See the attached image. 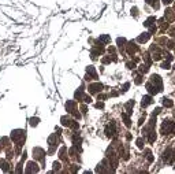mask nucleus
Listing matches in <instances>:
<instances>
[{
	"label": "nucleus",
	"instance_id": "f257e3e1",
	"mask_svg": "<svg viewBox=\"0 0 175 174\" xmlns=\"http://www.w3.org/2000/svg\"><path fill=\"white\" fill-rule=\"evenodd\" d=\"M146 89L151 95H156L159 92H161L163 89V81H161V77L157 76V74H152L151 80L146 82Z\"/></svg>",
	"mask_w": 175,
	"mask_h": 174
},
{
	"label": "nucleus",
	"instance_id": "f03ea898",
	"mask_svg": "<svg viewBox=\"0 0 175 174\" xmlns=\"http://www.w3.org/2000/svg\"><path fill=\"white\" fill-rule=\"evenodd\" d=\"M161 133H163L164 136H166V134L175 133V122L168 121V119H164L163 124H161Z\"/></svg>",
	"mask_w": 175,
	"mask_h": 174
},
{
	"label": "nucleus",
	"instance_id": "7ed1b4c3",
	"mask_svg": "<svg viewBox=\"0 0 175 174\" xmlns=\"http://www.w3.org/2000/svg\"><path fill=\"white\" fill-rule=\"evenodd\" d=\"M163 160L167 165H172L175 162V148H167L163 152Z\"/></svg>",
	"mask_w": 175,
	"mask_h": 174
},
{
	"label": "nucleus",
	"instance_id": "20e7f679",
	"mask_svg": "<svg viewBox=\"0 0 175 174\" xmlns=\"http://www.w3.org/2000/svg\"><path fill=\"white\" fill-rule=\"evenodd\" d=\"M25 130H14V132L11 133V139H12V141H15V143H18V145L21 147L22 145V143H23V140H25Z\"/></svg>",
	"mask_w": 175,
	"mask_h": 174
},
{
	"label": "nucleus",
	"instance_id": "39448f33",
	"mask_svg": "<svg viewBox=\"0 0 175 174\" xmlns=\"http://www.w3.org/2000/svg\"><path fill=\"white\" fill-rule=\"evenodd\" d=\"M86 80H97V73L93 66H89L86 69Z\"/></svg>",
	"mask_w": 175,
	"mask_h": 174
},
{
	"label": "nucleus",
	"instance_id": "423d86ee",
	"mask_svg": "<svg viewBox=\"0 0 175 174\" xmlns=\"http://www.w3.org/2000/svg\"><path fill=\"white\" fill-rule=\"evenodd\" d=\"M105 133H107L108 137H115V134H116L115 122H111L110 125H107V127H105Z\"/></svg>",
	"mask_w": 175,
	"mask_h": 174
},
{
	"label": "nucleus",
	"instance_id": "0eeeda50",
	"mask_svg": "<svg viewBox=\"0 0 175 174\" xmlns=\"http://www.w3.org/2000/svg\"><path fill=\"white\" fill-rule=\"evenodd\" d=\"M151 52H152V55H153V59L155 60H160L161 59V51H160V48L157 47V45H152L151 47Z\"/></svg>",
	"mask_w": 175,
	"mask_h": 174
},
{
	"label": "nucleus",
	"instance_id": "6e6552de",
	"mask_svg": "<svg viewBox=\"0 0 175 174\" xmlns=\"http://www.w3.org/2000/svg\"><path fill=\"white\" fill-rule=\"evenodd\" d=\"M101 89H103V84H100V82L90 84V85H89V92H90V93H93V95L101 92Z\"/></svg>",
	"mask_w": 175,
	"mask_h": 174
},
{
	"label": "nucleus",
	"instance_id": "1a4fd4ad",
	"mask_svg": "<svg viewBox=\"0 0 175 174\" xmlns=\"http://www.w3.org/2000/svg\"><path fill=\"white\" fill-rule=\"evenodd\" d=\"M108 159H110V163L112 165V167L114 169H116L118 167V159H116V156H115V153H114V151H111V150H108Z\"/></svg>",
	"mask_w": 175,
	"mask_h": 174
},
{
	"label": "nucleus",
	"instance_id": "9d476101",
	"mask_svg": "<svg viewBox=\"0 0 175 174\" xmlns=\"http://www.w3.org/2000/svg\"><path fill=\"white\" fill-rule=\"evenodd\" d=\"M33 153H34V158L39 160H42L44 159V155H45V151L42 148H34L33 150Z\"/></svg>",
	"mask_w": 175,
	"mask_h": 174
},
{
	"label": "nucleus",
	"instance_id": "9b49d317",
	"mask_svg": "<svg viewBox=\"0 0 175 174\" xmlns=\"http://www.w3.org/2000/svg\"><path fill=\"white\" fill-rule=\"evenodd\" d=\"M25 171H26V173H37V171H39V166H37L34 162H29Z\"/></svg>",
	"mask_w": 175,
	"mask_h": 174
},
{
	"label": "nucleus",
	"instance_id": "f8f14e48",
	"mask_svg": "<svg viewBox=\"0 0 175 174\" xmlns=\"http://www.w3.org/2000/svg\"><path fill=\"white\" fill-rule=\"evenodd\" d=\"M126 48H127V52L130 53V55H133L134 52H137V51H138V47L136 45V43H134V41L129 43V44L126 45Z\"/></svg>",
	"mask_w": 175,
	"mask_h": 174
},
{
	"label": "nucleus",
	"instance_id": "ddd939ff",
	"mask_svg": "<svg viewBox=\"0 0 175 174\" xmlns=\"http://www.w3.org/2000/svg\"><path fill=\"white\" fill-rule=\"evenodd\" d=\"M66 110H67V112L73 114V112L75 111V102L74 100H68L67 103H66Z\"/></svg>",
	"mask_w": 175,
	"mask_h": 174
},
{
	"label": "nucleus",
	"instance_id": "4468645a",
	"mask_svg": "<svg viewBox=\"0 0 175 174\" xmlns=\"http://www.w3.org/2000/svg\"><path fill=\"white\" fill-rule=\"evenodd\" d=\"M164 19H167V21H170V22H172V21H174V19H175L174 10H171V8L166 10V15H164Z\"/></svg>",
	"mask_w": 175,
	"mask_h": 174
},
{
	"label": "nucleus",
	"instance_id": "2eb2a0df",
	"mask_svg": "<svg viewBox=\"0 0 175 174\" xmlns=\"http://www.w3.org/2000/svg\"><path fill=\"white\" fill-rule=\"evenodd\" d=\"M155 22H156V19H155V17H149L148 19H146L145 22H144V25H145L146 27H151V29H153V27H156L155 26Z\"/></svg>",
	"mask_w": 175,
	"mask_h": 174
},
{
	"label": "nucleus",
	"instance_id": "dca6fc26",
	"mask_svg": "<svg viewBox=\"0 0 175 174\" xmlns=\"http://www.w3.org/2000/svg\"><path fill=\"white\" fill-rule=\"evenodd\" d=\"M152 102H153V100H152V96H151V95H146V96H144V98H142L141 104H142V107H146V106H149Z\"/></svg>",
	"mask_w": 175,
	"mask_h": 174
},
{
	"label": "nucleus",
	"instance_id": "f3484780",
	"mask_svg": "<svg viewBox=\"0 0 175 174\" xmlns=\"http://www.w3.org/2000/svg\"><path fill=\"white\" fill-rule=\"evenodd\" d=\"M149 37H151V33H142L141 36H138V43H145V41H148L149 40Z\"/></svg>",
	"mask_w": 175,
	"mask_h": 174
},
{
	"label": "nucleus",
	"instance_id": "a211bd4d",
	"mask_svg": "<svg viewBox=\"0 0 175 174\" xmlns=\"http://www.w3.org/2000/svg\"><path fill=\"white\" fill-rule=\"evenodd\" d=\"M62 125L63 126H71V124H73V121L74 119H71V118H68V117H62Z\"/></svg>",
	"mask_w": 175,
	"mask_h": 174
},
{
	"label": "nucleus",
	"instance_id": "6ab92c4d",
	"mask_svg": "<svg viewBox=\"0 0 175 174\" xmlns=\"http://www.w3.org/2000/svg\"><path fill=\"white\" fill-rule=\"evenodd\" d=\"M58 137H56V134H52V136L48 139V144L51 145V147H55V145H58Z\"/></svg>",
	"mask_w": 175,
	"mask_h": 174
},
{
	"label": "nucleus",
	"instance_id": "aec40b11",
	"mask_svg": "<svg viewBox=\"0 0 175 174\" xmlns=\"http://www.w3.org/2000/svg\"><path fill=\"white\" fill-rule=\"evenodd\" d=\"M148 4H151L152 7H153L155 10H159V7H160V4H159V0H145Z\"/></svg>",
	"mask_w": 175,
	"mask_h": 174
},
{
	"label": "nucleus",
	"instance_id": "412c9836",
	"mask_svg": "<svg viewBox=\"0 0 175 174\" xmlns=\"http://www.w3.org/2000/svg\"><path fill=\"white\" fill-rule=\"evenodd\" d=\"M98 41L108 44V43L111 41V37H110V36H107V34H103V36H100V37H98Z\"/></svg>",
	"mask_w": 175,
	"mask_h": 174
},
{
	"label": "nucleus",
	"instance_id": "4be33fe9",
	"mask_svg": "<svg viewBox=\"0 0 175 174\" xmlns=\"http://www.w3.org/2000/svg\"><path fill=\"white\" fill-rule=\"evenodd\" d=\"M163 106L164 107H168V108H170V107L174 106V102H172L171 99H166V98H164L163 99Z\"/></svg>",
	"mask_w": 175,
	"mask_h": 174
},
{
	"label": "nucleus",
	"instance_id": "5701e85b",
	"mask_svg": "<svg viewBox=\"0 0 175 174\" xmlns=\"http://www.w3.org/2000/svg\"><path fill=\"white\" fill-rule=\"evenodd\" d=\"M148 134H149V143H155V141H156V133H155V129L151 130Z\"/></svg>",
	"mask_w": 175,
	"mask_h": 174
},
{
	"label": "nucleus",
	"instance_id": "b1692460",
	"mask_svg": "<svg viewBox=\"0 0 175 174\" xmlns=\"http://www.w3.org/2000/svg\"><path fill=\"white\" fill-rule=\"evenodd\" d=\"M75 99H78V100H82L83 99V92H82V89H78V91H75Z\"/></svg>",
	"mask_w": 175,
	"mask_h": 174
},
{
	"label": "nucleus",
	"instance_id": "393cba45",
	"mask_svg": "<svg viewBox=\"0 0 175 174\" xmlns=\"http://www.w3.org/2000/svg\"><path fill=\"white\" fill-rule=\"evenodd\" d=\"M122 118H123V119H125V125H126V126H127V127H130V118H129V115L127 114H122Z\"/></svg>",
	"mask_w": 175,
	"mask_h": 174
},
{
	"label": "nucleus",
	"instance_id": "a878e982",
	"mask_svg": "<svg viewBox=\"0 0 175 174\" xmlns=\"http://www.w3.org/2000/svg\"><path fill=\"white\" fill-rule=\"evenodd\" d=\"M73 141H74V144L78 147V145L81 144V141H82V139H81V137L78 136V134H74V137H73Z\"/></svg>",
	"mask_w": 175,
	"mask_h": 174
},
{
	"label": "nucleus",
	"instance_id": "bb28decb",
	"mask_svg": "<svg viewBox=\"0 0 175 174\" xmlns=\"http://www.w3.org/2000/svg\"><path fill=\"white\" fill-rule=\"evenodd\" d=\"M66 151H67V148H66V147H63L62 150L59 151V156H60V159H67V158H66Z\"/></svg>",
	"mask_w": 175,
	"mask_h": 174
},
{
	"label": "nucleus",
	"instance_id": "cd10ccee",
	"mask_svg": "<svg viewBox=\"0 0 175 174\" xmlns=\"http://www.w3.org/2000/svg\"><path fill=\"white\" fill-rule=\"evenodd\" d=\"M0 167L3 169L4 171H8V163L6 160H0Z\"/></svg>",
	"mask_w": 175,
	"mask_h": 174
},
{
	"label": "nucleus",
	"instance_id": "c85d7f7f",
	"mask_svg": "<svg viewBox=\"0 0 175 174\" xmlns=\"http://www.w3.org/2000/svg\"><path fill=\"white\" fill-rule=\"evenodd\" d=\"M148 70H149V65H141L139 66V71H141V73H148Z\"/></svg>",
	"mask_w": 175,
	"mask_h": 174
},
{
	"label": "nucleus",
	"instance_id": "c756f323",
	"mask_svg": "<svg viewBox=\"0 0 175 174\" xmlns=\"http://www.w3.org/2000/svg\"><path fill=\"white\" fill-rule=\"evenodd\" d=\"M134 106V100H130L127 104H126V110H127L129 114H131V107Z\"/></svg>",
	"mask_w": 175,
	"mask_h": 174
},
{
	"label": "nucleus",
	"instance_id": "7c9ffc66",
	"mask_svg": "<svg viewBox=\"0 0 175 174\" xmlns=\"http://www.w3.org/2000/svg\"><path fill=\"white\" fill-rule=\"evenodd\" d=\"M125 44H126V40H125V38H120V37H119L118 38V45H119V48L122 50V48L125 47Z\"/></svg>",
	"mask_w": 175,
	"mask_h": 174
},
{
	"label": "nucleus",
	"instance_id": "2f4dec72",
	"mask_svg": "<svg viewBox=\"0 0 175 174\" xmlns=\"http://www.w3.org/2000/svg\"><path fill=\"white\" fill-rule=\"evenodd\" d=\"M137 147H138V148H144V139H142V137H139V139L137 140Z\"/></svg>",
	"mask_w": 175,
	"mask_h": 174
},
{
	"label": "nucleus",
	"instance_id": "473e14b6",
	"mask_svg": "<svg viewBox=\"0 0 175 174\" xmlns=\"http://www.w3.org/2000/svg\"><path fill=\"white\" fill-rule=\"evenodd\" d=\"M160 27H161V32H164V30L168 27V25L164 24V19H160Z\"/></svg>",
	"mask_w": 175,
	"mask_h": 174
},
{
	"label": "nucleus",
	"instance_id": "72a5a7b5",
	"mask_svg": "<svg viewBox=\"0 0 175 174\" xmlns=\"http://www.w3.org/2000/svg\"><path fill=\"white\" fill-rule=\"evenodd\" d=\"M30 125L32 126H37L39 125V118H32L30 119Z\"/></svg>",
	"mask_w": 175,
	"mask_h": 174
},
{
	"label": "nucleus",
	"instance_id": "f704fd0d",
	"mask_svg": "<svg viewBox=\"0 0 175 174\" xmlns=\"http://www.w3.org/2000/svg\"><path fill=\"white\" fill-rule=\"evenodd\" d=\"M161 69H164V70H168V69H170V62L161 63Z\"/></svg>",
	"mask_w": 175,
	"mask_h": 174
},
{
	"label": "nucleus",
	"instance_id": "c9c22d12",
	"mask_svg": "<svg viewBox=\"0 0 175 174\" xmlns=\"http://www.w3.org/2000/svg\"><path fill=\"white\" fill-rule=\"evenodd\" d=\"M144 59H145L146 65H151V63H152V60H151V58H149V55H148V53H146V55L144 56Z\"/></svg>",
	"mask_w": 175,
	"mask_h": 174
},
{
	"label": "nucleus",
	"instance_id": "e433bc0d",
	"mask_svg": "<svg viewBox=\"0 0 175 174\" xmlns=\"http://www.w3.org/2000/svg\"><path fill=\"white\" fill-rule=\"evenodd\" d=\"M141 82H142V77H141V76H137L136 77V84H138V85H139Z\"/></svg>",
	"mask_w": 175,
	"mask_h": 174
},
{
	"label": "nucleus",
	"instance_id": "4c0bfd02",
	"mask_svg": "<svg viewBox=\"0 0 175 174\" xmlns=\"http://www.w3.org/2000/svg\"><path fill=\"white\" fill-rule=\"evenodd\" d=\"M54 170H55V171L60 170V163H58V162H55V163H54Z\"/></svg>",
	"mask_w": 175,
	"mask_h": 174
},
{
	"label": "nucleus",
	"instance_id": "58836bf2",
	"mask_svg": "<svg viewBox=\"0 0 175 174\" xmlns=\"http://www.w3.org/2000/svg\"><path fill=\"white\" fill-rule=\"evenodd\" d=\"M126 66H127L129 69H136V63H134V62H129Z\"/></svg>",
	"mask_w": 175,
	"mask_h": 174
},
{
	"label": "nucleus",
	"instance_id": "ea45409f",
	"mask_svg": "<svg viewBox=\"0 0 175 174\" xmlns=\"http://www.w3.org/2000/svg\"><path fill=\"white\" fill-rule=\"evenodd\" d=\"M83 102H85V103H90L92 99H90V96H83Z\"/></svg>",
	"mask_w": 175,
	"mask_h": 174
},
{
	"label": "nucleus",
	"instance_id": "a19ab883",
	"mask_svg": "<svg viewBox=\"0 0 175 174\" xmlns=\"http://www.w3.org/2000/svg\"><path fill=\"white\" fill-rule=\"evenodd\" d=\"M167 48L172 50V48H174V41H168V43H167Z\"/></svg>",
	"mask_w": 175,
	"mask_h": 174
},
{
	"label": "nucleus",
	"instance_id": "79ce46f5",
	"mask_svg": "<svg viewBox=\"0 0 175 174\" xmlns=\"http://www.w3.org/2000/svg\"><path fill=\"white\" fill-rule=\"evenodd\" d=\"M160 111H161V108H160V107H157V108H155V111H153V114H152V115H157Z\"/></svg>",
	"mask_w": 175,
	"mask_h": 174
},
{
	"label": "nucleus",
	"instance_id": "37998d69",
	"mask_svg": "<svg viewBox=\"0 0 175 174\" xmlns=\"http://www.w3.org/2000/svg\"><path fill=\"white\" fill-rule=\"evenodd\" d=\"M103 63H110L111 62V58H103V60H101Z\"/></svg>",
	"mask_w": 175,
	"mask_h": 174
},
{
	"label": "nucleus",
	"instance_id": "c03bdc74",
	"mask_svg": "<svg viewBox=\"0 0 175 174\" xmlns=\"http://www.w3.org/2000/svg\"><path fill=\"white\" fill-rule=\"evenodd\" d=\"M129 86H130V84H129V82H126L125 85H123V92H126V91H127V89H129Z\"/></svg>",
	"mask_w": 175,
	"mask_h": 174
},
{
	"label": "nucleus",
	"instance_id": "a18cd8bd",
	"mask_svg": "<svg viewBox=\"0 0 175 174\" xmlns=\"http://www.w3.org/2000/svg\"><path fill=\"white\" fill-rule=\"evenodd\" d=\"M167 62H171V60H172V55H170V53H167Z\"/></svg>",
	"mask_w": 175,
	"mask_h": 174
},
{
	"label": "nucleus",
	"instance_id": "49530a36",
	"mask_svg": "<svg viewBox=\"0 0 175 174\" xmlns=\"http://www.w3.org/2000/svg\"><path fill=\"white\" fill-rule=\"evenodd\" d=\"M96 107H97V108H103V107H104V104H103V103H100V102H98V103L96 104Z\"/></svg>",
	"mask_w": 175,
	"mask_h": 174
},
{
	"label": "nucleus",
	"instance_id": "de8ad7c7",
	"mask_svg": "<svg viewBox=\"0 0 175 174\" xmlns=\"http://www.w3.org/2000/svg\"><path fill=\"white\" fill-rule=\"evenodd\" d=\"M172 2H174V0H163L164 4H170V3H172Z\"/></svg>",
	"mask_w": 175,
	"mask_h": 174
},
{
	"label": "nucleus",
	"instance_id": "09e8293b",
	"mask_svg": "<svg viewBox=\"0 0 175 174\" xmlns=\"http://www.w3.org/2000/svg\"><path fill=\"white\" fill-rule=\"evenodd\" d=\"M131 14H134V15L137 17V15H138V12H137V8H133V10H131Z\"/></svg>",
	"mask_w": 175,
	"mask_h": 174
},
{
	"label": "nucleus",
	"instance_id": "8fccbe9b",
	"mask_svg": "<svg viewBox=\"0 0 175 174\" xmlns=\"http://www.w3.org/2000/svg\"><path fill=\"white\" fill-rule=\"evenodd\" d=\"M105 99V96L104 95H98V100H104Z\"/></svg>",
	"mask_w": 175,
	"mask_h": 174
},
{
	"label": "nucleus",
	"instance_id": "3c124183",
	"mask_svg": "<svg viewBox=\"0 0 175 174\" xmlns=\"http://www.w3.org/2000/svg\"><path fill=\"white\" fill-rule=\"evenodd\" d=\"M144 121H145V118H141V119H139V122H138V125H142Z\"/></svg>",
	"mask_w": 175,
	"mask_h": 174
},
{
	"label": "nucleus",
	"instance_id": "603ef678",
	"mask_svg": "<svg viewBox=\"0 0 175 174\" xmlns=\"http://www.w3.org/2000/svg\"><path fill=\"white\" fill-rule=\"evenodd\" d=\"M174 69H175V65H174Z\"/></svg>",
	"mask_w": 175,
	"mask_h": 174
},
{
	"label": "nucleus",
	"instance_id": "864d4df0",
	"mask_svg": "<svg viewBox=\"0 0 175 174\" xmlns=\"http://www.w3.org/2000/svg\"><path fill=\"white\" fill-rule=\"evenodd\" d=\"M174 7H175V6H174Z\"/></svg>",
	"mask_w": 175,
	"mask_h": 174
}]
</instances>
